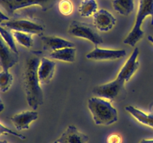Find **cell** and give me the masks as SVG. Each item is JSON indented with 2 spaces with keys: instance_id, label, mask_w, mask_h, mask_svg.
Returning a JSON list of instances; mask_svg holds the SVG:
<instances>
[{
  "instance_id": "obj_1",
  "label": "cell",
  "mask_w": 153,
  "mask_h": 143,
  "mask_svg": "<svg viewBox=\"0 0 153 143\" xmlns=\"http://www.w3.org/2000/svg\"><path fill=\"white\" fill-rule=\"evenodd\" d=\"M40 52H33L27 58L23 72V84L28 106L36 110L43 103V93L38 77Z\"/></svg>"
},
{
  "instance_id": "obj_2",
  "label": "cell",
  "mask_w": 153,
  "mask_h": 143,
  "mask_svg": "<svg viewBox=\"0 0 153 143\" xmlns=\"http://www.w3.org/2000/svg\"><path fill=\"white\" fill-rule=\"evenodd\" d=\"M139 49L134 48L129 57L120 70L115 79L112 81L105 84L99 85L93 89V92L99 97L113 101L118 95L121 89H123L124 85L131 79L139 68L138 62Z\"/></svg>"
},
{
  "instance_id": "obj_3",
  "label": "cell",
  "mask_w": 153,
  "mask_h": 143,
  "mask_svg": "<svg viewBox=\"0 0 153 143\" xmlns=\"http://www.w3.org/2000/svg\"><path fill=\"white\" fill-rule=\"evenodd\" d=\"M88 107L96 125H110L117 122V110L112 106L110 100L92 97L88 99Z\"/></svg>"
},
{
  "instance_id": "obj_4",
  "label": "cell",
  "mask_w": 153,
  "mask_h": 143,
  "mask_svg": "<svg viewBox=\"0 0 153 143\" xmlns=\"http://www.w3.org/2000/svg\"><path fill=\"white\" fill-rule=\"evenodd\" d=\"M148 16L151 17V23L153 25V0H139L134 25L123 40L124 44L134 47L143 38L144 32L142 30V25Z\"/></svg>"
},
{
  "instance_id": "obj_5",
  "label": "cell",
  "mask_w": 153,
  "mask_h": 143,
  "mask_svg": "<svg viewBox=\"0 0 153 143\" xmlns=\"http://www.w3.org/2000/svg\"><path fill=\"white\" fill-rule=\"evenodd\" d=\"M1 25L11 31H21L30 34L42 35L44 31V25L41 21L31 18H19L9 19L1 23Z\"/></svg>"
},
{
  "instance_id": "obj_6",
  "label": "cell",
  "mask_w": 153,
  "mask_h": 143,
  "mask_svg": "<svg viewBox=\"0 0 153 143\" xmlns=\"http://www.w3.org/2000/svg\"><path fill=\"white\" fill-rule=\"evenodd\" d=\"M58 0H0V5L7 13L13 14L17 10L31 6H38L43 11L50 10Z\"/></svg>"
},
{
  "instance_id": "obj_7",
  "label": "cell",
  "mask_w": 153,
  "mask_h": 143,
  "mask_svg": "<svg viewBox=\"0 0 153 143\" xmlns=\"http://www.w3.org/2000/svg\"><path fill=\"white\" fill-rule=\"evenodd\" d=\"M96 29L97 28L94 25L74 20L69 26L68 33L73 37L85 39L98 46L103 43V40Z\"/></svg>"
},
{
  "instance_id": "obj_8",
  "label": "cell",
  "mask_w": 153,
  "mask_h": 143,
  "mask_svg": "<svg viewBox=\"0 0 153 143\" xmlns=\"http://www.w3.org/2000/svg\"><path fill=\"white\" fill-rule=\"evenodd\" d=\"M126 55L124 49H105L97 47L91 52H88L85 57L93 60H112L121 59Z\"/></svg>"
},
{
  "instance_id": "obj_9",
  "label": "cell",
  "mask_w": 153,
  "mask_h": 143,
  "mask_svg": "<svg viewBox=\"0 0 153 143\" xmlns=\"http://www.w3.org/2000/svg\"><path fill=\"white\" fill-rule=\"evenodd\" d=\"M19 61V54L13 52L0 35V66L2 70H9Z\"/></svg>"
},
{
  "instance_id": "obj_10",
  "label": "cell",
  "mask_w": 153,
  "mask_h": 143,
  "mask_svg": "<svg viewBox=\"0 0 153 143\" xmlns=\"http://www.w3.org/2000/svg\"><path fill=\"white\" fill-rule=\"evenodd\" d=\"M116 25V19L109 11L105 9L99 10L94 15V25L101 32L111 31Z\"/></svg>"
},
{
  "instance_id": "obj_11",
  "label": "cell",
  "mask_w": 153,
  "mask_h": 143,
  "mask_svg": "<svg viewBox=\"0 0 153 143\" xmlns=\"http://www.w3.org/2000/svg\"><path fill=\"white\" fill-rule=\"evenodd\" d=\"M37 118L38 113L35 110H27L13 115L10 118V120L17 130H28L31 122L37 120Z\"/></svg>"
},
{
  "instance_id": "obj_12",
  "label": "cell",
  "mask_w": 153,
  "mask_h": 143,
  "mask_svg": "<svg viewBox=\"0 0 153 143\" xmlns=\"http://www.w3.org/2000/svg\"><path fill=\"white\" fill-rule=\"evenodd\" d=\"M88 141L89 137L80 132L74 125H69L57 140L58 143H87Z\"/></svg>"
},
{
  "instance_id": "obj_13",
  "label": "cell",
  "mask_w": 153,
  "mask_h": 143,
  "mask_svg": "<svg viewBox=\"0 0 153 143\" xmlns=\"http://www.w3.org/2000/svg\"><path fill=\"white\" fill-rule=\"evenodd\" d=\"M55 65L56 64L55 61L52 59L46 57H42L37 70L40 83H48L51 81L55 73Z\"/></svg>"
},
{
  "instance_id": "obj_14",
  "label": "cell",
  "mask_w": 153,
  "mask_h": 143,
  "mask_svg": "<svg viewBox=\"0 0 153 143\" xmlns=\"http://www.w3.org/2000/svg\"><path fill=\"white\" fill-rule=\"evenodd\" d=\"M41 41L43 49L51 52L64 48L75 47V44L73 43L56 36H43L41 37Z\"/></svg>"
},
{
  "instance_id": "obj_15",
  "label": "cell",
  "mask_w": 153,
  "mask_h": 143,
  "mask_svg": "<svg viewBox=\"0 0 153 143\" xmlns=\"http://www.w3.org/2000/svg\"><path fill=\"white\" fill-rule=\"evenodd\" d=\"M76 52L77 50L75 47L64 48V49L51 52L48 55V57L52 60H57L67 63H73L76 60Z\"/></svg>"
},
{
  "instance_id": "obj_16",
  "label": "cell",
  "mask_w": 153,
  "mask_h": 143,
  "mask_svg": "<svg viewBox=\"0 0 153 143\" xmlns=\"http://www.w3.org/2000/svg\"><path fill=\"white\" fill-rule=\"evenodd\" d=\"M125 110L126 111L129 113L137 122L153 128V113H145L131 105L126 106Z\"/></svg>"
},
{
  "instance_id": "obj_17",
  "label": "cell",
  "mask_w": 153,
  "mask_h": 143,
  "mask_svg": "<svg viewBox=\"0 0 153 143\" xmlns=\"http://www.w3.org/2000/svg\"><path fill=\"white\" fill-rule=\"evenodd\" d=\"M114 9L123 16H129L134 10V0H113Z\"/></svg>"
},
{
  "instance_id": "obj_18",
  "label": "cell",
  "mask_w": 153,
  "mask_h": 143,
  "mask_svg": "<svg viewBox=\"0 0 153 143\" xmlns=\"http://www.w3.org/2000/svg\"><path fill=\"white\" fill-rule=\"evenodd\" d=\"M97 7L98 5L96 0H82L79 11L82 17H89L97 11Z\"/></svg>"
},
{
  "instance_id": "obj_19",
  "label": "cell",
  "mask_w": 153,
  "mask_h": 143,
  "mask_svg": "<svg viewBox=\"0 0 153 143\" xmlns=\"http://www.w3.org/2000/svg\"><path fill=\"white\" fill-rule=\"evenodd\" d=\"M12 34H13V37H14L15 41L19 43V45L25 48L32 47L33 43H34L32 39V34L16 31H12Z\"/></svg>"
},
{
  "instance_id": "obj_20",
  "label": "cell",
  "mask_w": 153,
  "mask_h": 143,
  "mask_svg": "<svg viewBox=\"0 0 153 143\" xmlns=\"http://www.w3.org/2000/svg\"><path fill=\"white\" fill-rule=\"evenodd\" d=\"M0 35L13 52L19 54L16 46V41H15L13 34H12L11 30L2 26V25H0Z\"/></svg>"
},
{
  "instance_id": "obj_21",
  "label": "cell",
  "mask_w": 153,
  "mask_h": 143,
  "mask_svg": "<svg viewBox=\"0 0 153 143\" xmlns=\"http://www.w3.org/2000/svg\"><path fill=\"white\" fill-rule=\"evenodd\" d=\"M13 77L9 70H2L0 72V91L5 92L10 89L13 83Z\"/></svg>"
},
{
  "instance_id": "obj_22",
  "label": "cell",
  "mask_w": 153,
  "mask_h": 143,
  "mask_svg": "<svg viewBox=\"0 0 153 143\" xmlns=\"http://www.w3.org/2000/svg\"><path fill=\"white\" fill-rule=\"evenodd\" d=\"M60 12L64 16H68L73 13V5L70 0H61L58 4Z\"/></svg>"
},
{
  "instance_id": "obj_23",
  "label": "cell",
  "mask_w": 153,
  "mask_h": 143,
  "mask_svg": "<svg viewBox=\"0 0 153 143\" xmlns=\"http://www.w3.org/2000/svg\"><path fill=\"white\" fill-rule=\"evenodd\" d=\"M0 135H12L17 137V138H19L20 139H25V136L22 135V134L16 132V131L12 130L11 129L7 128V127H5L1 123H0Z\"/></svg>"
},
{
  "instance_id": "obj_24",
  "label": "cell",
  "mask_w": 153,
  "mask_h": 143,
  "mask_svg": "<svg viewBox=\"0 0 153 143\" xmlns=\"http://www.w3.org/2000/svg\"><path fill=\"white\" fill-rule=\"evenodd\" d=\"M122 137L118 133L111 134L107 139V143H122Z\"/></svg>"
},
{
  "instance_id": "obj_25",
  "label": "cell",
  "mask_w": 153,
  "mask_h": 143,
  "mask_svg": "<svg viewBox=\"0 0 153 143\" xmlns=\"http://www.w3.org/2000/svg\"><path fill=\"white\" fill-rule=\"evenodd\" d=\"M9 19H10V18H9L7 15H5L4 13H2V12L0 10V24L6 22V21H8Z\"/></svg>"
},
{
  "instance_id": "obj_26",
  "label": "cell",
  "mask_w": 153,
  "mask_h": 143,
  "mask_svg": "<svg viewBox=\"0 0 153 143\" xmlns=\"http://www.w3.org/2000/svg\"><path fill=\"white\" fill-rule=\"evenodd\" d=\"M140 143H153V139H143Z\"/></svg>"
},
{
  "instance_id": "obj_27",
  "label": "cell",
  "mask_w": 153,
  "mask_h": 143,
  "mask_svg": "<svg viewBox=\"0 0 153 143\" xmlns=\"http://www.w3.org/2000/svg\"><path fill=\"white\" fill-rule=\"evenodd\" d=\"M4 104L2 103V101H1V100L0 99V113H1V112L4 110Z\"/></svg>"
},
{
  "instance_id": "obj_28",
  "label": "cell",
  "mask_w": 153,
  "mask_h": 143,
  "mask_svg": "<svg viewBox=\"0 0 153 143\" xmlns=\"http://www.w3.org/2000/svg\"><path fill=\"white\" fill-rule=\"evenodd\" d=\"M148 40H149V41L152 44H153V37L152 36H149V37H148Z\"/></svg>"
},
{
  "instance_id": "obj_29",
  "label": "cell",
  "mask_w": 153,
  "mask_h": 143,
  "mask_svg": "<svg viewBox=\"0 0 153 143\" xmlns=\"http://www.w3.org/2000/svg\"><path fill=\"white\" fill-rule=\"evenodd\" d=\"M0 143H8L6 140H2V141H0Z\"/></svg>"
},
{
  "instance_id": "obj_30",
  "label": "cell",
  "mask_w": 153,
  "mask_h": 143,
  "mask_svg": "<svg viewBox=\"0 0 153 143\" xmlns=\"http://www.w3.org/2000/svg\"><path fill=\"white\" fill-rule=\"evenodd\" d=\"M53 143H58V142H57V141H55V142H53Z\"/></svg>"
}]
</instances>
